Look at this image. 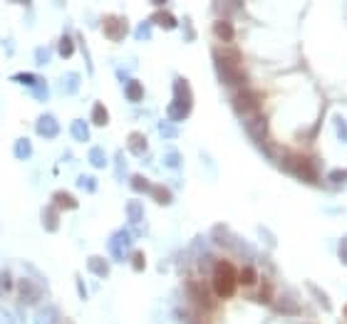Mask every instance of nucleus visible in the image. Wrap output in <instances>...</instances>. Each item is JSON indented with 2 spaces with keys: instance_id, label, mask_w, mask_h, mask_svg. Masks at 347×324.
<instances>
[{
  "instance_id": "nucleus-11",
  "label": "nucleus",
  "mask_w": 347,
  "mask_h": 324,
  "mask_svg": "<svg viewBox=\"0 0 347 324\" xmlns=\"http://www.w3.org/2000/svg\"><path fill=\"white\" fill-rule=\"evenodd\" d=\"M72 134H74L77 139H87V127H84L82 122H74V124H72Z\"/></svg>"
},
{
  "instance_id": "nucleus-2",
  "label": "nucleus",
  "mask_w": 347,
  "mask_h": 324,
  "mask_svg": "<svg viewBox=\"0 0 347 324\" xmlns=\"http://www.w3.org/2000/svg\"><path fill=\"white\" fill-rule=\"evenodd\" d=\"M285 168H290L293 173H298L300 178H308V181H318V173H315V168L310 166V161H308V156H298V154H288V159H285Z\"/></svg>"
},
{
  "instance_id": "nucleus-18",
  "label": "nucleus",
  "mask_w": 347,
  "mask_h": 324,
  "mask_svg": "<svg viewBox=\"0 0 347 324\" xmlns=\"http://www.w3.org/2000/svg\"><path fill=\"white\" fill-rule=\"evenodd\" d=\"M69 52H72V42L65 37V40H62V55H69Z\"/></svg>"
},
{
  "instance_id": "nucleus-6",
  "label": "nucleus",
  "mask_w": 347,
  "mask_h": 324,
  "mask_svg": "<svg viewBox=\"0 0 347 324\" xmlns=\"http://www.w3.org/2000/svg\"><path fill=\"white\" fill-rule=\"evenodd\" d=\"M213 32H216L221 40H231V37H233V25L226 22V20H218V22L213 25Z\"/></svg>"
},
{
  "instance_id": "nucleus-9",
  "label": "nucleus",
  "mask_w": 347,
  "mask_h": 324,
  "mask_svg": "<svg viewBox=\"0 0 347 324\" xmlns=\"http://www.w3.org/2000/svg\"><path fill=\"white\" fill-rule=\"evenodd\" d=\"M94 124H99V127H104V124H107V109H104L102 104H97V107H94Z\"/></svg>"
},
{
  "instance_id": "nucleus-17",
  "label": "nucleus",
  "mask_w": 347,
  "mask_h": 324,
  "mask_svg": "<svg viewBox=\"0 0 347 324\" xmlns=\"http://www.w3.org/2000/svg\"><path fill=\"white\" fill-rule=\"evenodd\" d=\"M89 265H92L94 270H99V272H107V265H104V262H97V260H92Z\"/></svg>"
},
{
  "instance_id": "nucleus-5",
  "label": "nucleus",
  "mask_w": 347,
  "mask_h": 324,
  "mask_svg": "<svg viewBox=\"0 0 347 324\" xmlns=\"http://www.w3.org/2000/svg\"><path fill=\"white\" fill-rule=\"evenodd\" d=\"M37 131H40L42 136H55V134H57V122H55L52 117H42V119L37 122Z\"/></svg>"
},
{
  "instance_id": "nucleus-7",
  "label": "nucleus",
  "mask_w": 347,
  "mask_h": 324,
  "mask_svg": "<svg viewBox=\"0 0 347 324\" xmlns=\"http://www.w3.org/2000/svg\"><path fill=\"white\" fill-rule=\"evenodd\" d=\"M238 282H241V285H246V287L256 285V282H258L256 270H253V267H243V270H241V275H238Z\"/></svg>"
},
{
  "instance_id": "nucleus-15",
  "label": "nucleus",
  "mask_w": 347,
  "mask_h": 324,
  "mask_svg": "<svg viewBox=\"0 0 347 324\" xmlns=\"http://www.w3.org/2000/svg\"><path fill=\"white\" fill-rule=\"evenodd\" d=\"M92 163H97V166H102V163H104V159H102V151H99V149H94V151H92Z\"/></svg>"
},
{
  "instance_id": "nucleus-19",
  "label": "nucleus",
  "mask_w": 347,
  "mask_h": 324,
  "mask_svg": "<svg viewBox=\"0 0 347 324\" xmlns=\"http://www.w3.org/2000/svg\"><path fill=\"white\" fill-rule=\"evenodd\" d=\"M134 267H137V270L144 267V258H141V253H137V258H134Z\"/></svg>"
},
{
  "instance_id": "nucleus-8",
  "label": "nucleus",
  "mask_w": 347,
  "mask_h": 324,
  "mask_svg": "<svg viewBox=\"0 0 347 324\" xmlns=\"http://www.w3.org/2000/svg\"><path fill=\"white\" fill-rule=\"evenodd\" d=\"M127 94H129V99H132V102H139V99H141V84H139V82H129Z\"/></svg>"
},
{
  "instance_id": "nucleus-16",
  "label": "nucleus",
  "mask_w": 347,
  "mask_h": 324,
  "mask_svg": "<svg viewBox=\"0 0 347 324\" xmlns=\"http://www.w3.org/2000/svg\"><path fill=\"white\" fill-rule=\"evenodd\" d=\"M156 200H161V203H169V191H164V188H156Z\"/></svg>"
},
{
  "instance_id": "nucleus-13",
  "label": "nucleus",
  "mask_w": 347,
  "mask_h": 324,
  "mask_svg": "<svg viewBox=\"0 0 347 324\" xmlns=\"http://www.w3.org/2000/svg\"><path fill=\"white\" fill-rule=\"evenodd\" d=\"M132 151H144V139H141V134H132Z\"/></svg>"
},
{
  "instance_id": "nucleus-20",
  "label": "nucleus",
  "mask_w": 347,
  "mask_h": 324,
  "mask_svg": "<svg viewBox=\"0 0 347 324\" xmlns=\"http://www.w3.org/2000/svg\"><path fill=\"white\" fill-rule=\"evenodd\" d=\"M345 317H347V307H345Z\"/></svg>"
},
{
  "instance_id": "nucleus-3",
  "label": "nucleus",
  "mask_w": 347,
  "mask_h": 324,
  "mask_svg": "<svg viewBox=\"0 0 347 324\" xmlns=\"http://www.w3.org/2000/svg\"><path fill=\"white\" fill-rule=\"evenodd\" d=\"M258 104H261V99H258L256 94H251V92H241V94L236 97V109H238L241 114H251V112H256Z\"/></svg>"
},
{
  "instance_id": "nucleus-4",
  "label": "nucleus",
  "mask_w": 347,
  "mask_h": 324,
  "mask_svg": "<svg viewBox=\"0 0 347 324\" xmlns=\"http://www.w3.org/2000/svg\"><path fill=\"white\" fill-rule=\"evenodd\" d=\"M104 32H107V37L119 40V37H122V32H124V22H122V20H117V17H107V20H104Z\"/></svg>"
},
{
  "instance_id": "nucleus-12",
  "label": "nucleus",
  "mask_w": 347,
  "mask_h": 324,
  "mask_svg": "<svg viewBox=\"0 0 347 324\" xmlns=\"http://www.w3.org/2000/svg\"><path fill=\"white\" fill-rule=\"evenodd\" d=\"M156 20H159L161 25H166V27H174V25H176V20H174L169 12H159V15H156Z\"/></svg>"
},
{
  "instance_id": "nucleus-14",
  "label": "nucleus",
  "mask_w": 347,
  "mask_h": 324,
  "mask_svg": "<svg viewBox=\"0 0 347 324\" xmlns=\"http://www.w3.org/2000/svg\"><path fill=\"white\" fill-rule=\"evenodd\" d=\"M67 205V208H74V200L72 198H67V193H57V205Z\"/></svg>"
},
{
  "instance_id": "nucleus-10",
  "label": "nucleus",
  "mask_w": 347,
  "mask_h": 324,
  "mask_svg": "<svg viewBox=\"0 0 347 324\" xmlns=\"http://www.w3.org/2000/svg\"><path fill=\"white\" fill-rule=\"evenodd\" d=\"M15 151H17V156H20V159H27V156H30V144L22 139V141H17V144H15Z\"/></svg>"
},
{
  "instance_id": "nucleus-1",
  "label": "nucleus",
  "mask_w": 347,
  "mask_h": 324,
  "mask_svg": "<svg viewBox=\"0 0 347 324\" xmlns=\"http://www.w3.org/2000/svg\"><path fill=\"white\" fill-rule=\"evenodd\" d=\"M236 285H238V272L231 262L221 260L216 265V272H213V290L218 297H231L236 292Z\"/></svg>"
}]
</instances>
